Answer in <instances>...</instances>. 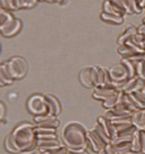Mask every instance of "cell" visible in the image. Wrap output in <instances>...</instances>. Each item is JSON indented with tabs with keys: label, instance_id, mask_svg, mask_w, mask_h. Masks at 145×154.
Instances as JSON below:
<instances>
[{
	"label": "cell",
	"instance_id": "cell-15",
	"mask_svg": "<svg viewBox=\"0 0 145 154\" xmlns=\"http://www.w3.org/2000/svg\"><path fill=\"white\" fill-rule=\"evenodd\" d=\"M15 82V79L11 77L8 69L6 67V63H2L0 66V85L6 86V85H11Z\"/></svg>",
	"mask_w": 145,
	"mask_h": 154
},
{
	"label": "cell",
	"instance_id": "cell-40",
	"mask_svg": "<svg viewBox=\"0 0 145 154\" xmlns=\"http://www.w3.org/2000/svg\"><path fill=\"white\" fill-rule=\"evenodd\" d=\"M128 154H143V153H138V152H129Z\"/></svg>",
	"mask_w": 145,
	"mask_h": 154
},
{
	"label": "cell",
	"instance_id": "cell-11",
	"mask_svg": "<svg viewBox=\"0 0 145 154\" xmlns=\"http://www.w3.org/2000/svg\"><path fill=\"white\" fill-rule=\"evenodd\" d=\"M145 85V78L140 76H135L133 78H129L127 83L125 84V86L122 88V92H125L127 94H131L133 92H138L143 91Z\"/></svg>",
	"mask_w": 145,
	"mask_h": 154
},
{
	"label": "cell",
	"instance_id": "cell-13",
	"mask_svg": "<svg viewBox=\"0 0 145 154\" xmlns=\"http://www.w3.org/2000/svg\"><path fill=\"white\" fill-rule=\"evenodd\" d=\"M131 115H133V112H131V111L120 110V109L113 108V109L106 110L104 117H106V119H109L110 121H116V120H119V119H122V118L131 117Z\"/></svg>",
	"mask_w": 145,
	"mask_h": 154
},
{
	"label": "cell",
	"instance_id": "cell-31",
	"mask_svg": "<svg viewBox=\"0 0 145 154\" xmlns=\"http://www.w3.org/2000/svg\"><path fill=\"white\" fill-rule=\"evenodd\" d=\"M110 1H111V4L113 5V7L116 8V10L120 16H125L127 14V10H126L125 6H124L121 0H110Z\"/></svg>",
	"mask_w": 145,
	"mask_h": 154
},
{
	"label": "cell",
	"instance_id": "cell-30",
	"mask_svg": "<svg viewBox=\"0 0 145 154\" xmlns=\"http://www.w3.org/2000/svg\"><path fill=\"white\" fill-rule=\"evenodd\" d=\"M94 68H95V70H97V82H99V85L106 84V68L101 67V66H94Z\"/></svg>",
	"mask_w": 145,
	"mask_h": 154
},
{
	"label": "cell",
	"instance_id": "cell-2",
	"mask_svg": "<svg viewBox=\"0 0 145 154\" xmlns=\"http://www.w3.org/2000/svg\"><path fill=\"white\" fill-rule=\"evenodd\" d=\"M10 135L16 149L20 151V153L33 152L38 149V144H36L38 137L35 133V125L23 122L16 126Z\"/></svg>",
	"mask_w": 145,
	"mask_h": 154
},
{
	"label": "cell",
	"instance_id": "cell-26",
	"mask_svg": "<svg viewBox=\"0 0 145 154\" xmlns=\"http://www.w3.org/2000/svg\"><path fill=\"white\" fill-rule=\"evenodd\" d=\"M44 154H68L69 153V149L65 144H61L56 147H51V149H47L41 151Z\"/></svg>",
	"mask_w": 145,
	"mask_h": 154
},
{
	"label": "cell",
	"instance_id": "cell-34",
	"mask_svg": "<svg viewBox=\"0 0 145 154\" xmlns=\"http://www.w3.org/2000/svg\"><path fill=\"white\" fill-rule=\"evenodd\" d=\"M40 0H20V9H29L33 8Z\"/></svg>",
	"mask_w": 145,
	"mask_h": 154
},
{
	"label": "cell",
	"instance_id": "cell-19",
	"mask_svg": "<svg viewBox=\"0 0 145 154\" xmlns=\"http://www.w3.org/2000/svg\"><path fill=\"white\" fill-rule=\"evenodd\" d=\"M97 122L103 127V129L106 130V134L111 137V140L116 137V131H115V128H113V125H112V121L106 119V117H99Z\"/></svg>",
	"mask_w": 145,
	"mask_h": 154
},
{
	"label": "cell",
	"instance_id": "cell-27",
	"mask_svg": "<svg viewBox=\"0 0 145 154\" xmlns=\"http://www.w3.org/2000/svg\"><path fill=\"white\" fill-rule=\"evenodd\" d=\"M121 63L124 65L127 69V72L129 74V77L133 78V77L136 76V63L133 61L131 59H122L121 60Z\"/></svg>",
	"mask_w": 145,
	"mask_h": 154
},
{
	"label": "cell",
	"instance_id": "cell-18",
	"mask_svg": "<svg viewBox=\"0 0 145 154\" xmlns=\"http://www.w3.org/2000/svg\"><path fill=\"white\" fill-rule=\"evenodd\" d=\"M138 32V29H136L135 26H133V25H129L127 29L124 31V33L121 34L120 36L118 38V40H117V43H118V45H121V44H125L128 40H131V38H133V35L134 34H136Z\"/></svg>",
	"mask_w": 145,
	"mask_h": 154
},
{
	"label": "cell",
	"instance_id": "cell-1",
	"mask_svg": "<svg viewBox=\"0 0 145 154\" xmlns=\"http://www.w3.org/2000/svg\"><path fill=\"white\" fill-rule=\"evenodd\" d=\"M87 135L88 130L84 125L77 121H72L63 127L61 138L70 152H79L87 149Z\"/></svg>",
	"mask_w": 145,
	"mask_h": 154
},
{
	"label": "cell",
	"instance_id": "cell-6",
	"mask_svg": "<svg viewBox=\"0 0 145 154\" xmlns=\"http://www.w3.org/2000/svg\"><path fill=\"white\" fill-rule=\"evenodd\" d=\"M119 90H117V87L113 84H102L97 85L95 88H93V99H95L97 101H106L109 97L116 95Z\"/></svg>",
	"mask_w": 145,
	"mask_h": 154
},
{
	"label": "cell",
	"instance_id": "cell-41",
	"mask_svg": "<svg viewBox=\"0 0 145 154\" xmlns=\"http://www.w3.org/2000/svg\"><path fill=\"white\" fill-rule=\"evenodd\" d=\"M143 24L145 25V17H144V18H143Z\"/></svg>",
	"mask_w": 145,
	"mask_h": 154
},
{
	"label": "cell",
	"instance_id": "cell-42",
	"mask_svg": "<svg viewBox=\"0 0 145 154\" xmlns=\"http://www.w3.org/2000/svg\"><path fill=\"white\" fill-rule=\"evenodd\" d=\"M40 1H43V0H40Z\"/></svg>",
	"mask_w": 145,
	"mask_h": 154
},
{
	"label": "cell",
	"instance_id": "cell-20",
	"mask_svg": "<svg viewBox=\"0 0 145 154\" xmlns=\"http://www.w3.org/2000/svg\"><path fill=\"white\" fill-rule=\"evenodd\" d=\"M131 97V100L134 101L135 106L138 109H145V93H143L142 91L138 92H133L129 94Z\"/></svg>",
	"mask_w": 145,
	"mask_h": 154
},
{
	"label": "cell",
	"instance_id": "cell-16",
	"mask_svg": "<svg viewBox=\"0 0 145 154\" xmlns=\"http://www.w3.org/2000/svg\"><path fill=\"white\" fill-rule=\"evenodd\" d=\"M121 1L127 10V14H134V13L140 14L143 11V8L140 7L138 0H121Z\"/></svg>",
	"mask_w": 145,
	"mask_h": 154
},
{
	"label": "cell",
	"instance_id": "cell-10",
	"mask_svg": "<svg viewBox=\"0 0 145 154\" xmlns=\"http://www.w3.org/2000/svg\"><path fill=\"white\" fill-rule=\"evenodd\" d=\"M109 74L111 76L112 83H121V82H126L128 81L131 77H129V74L127 72L126 67L122 65V63H118V65H115L112 66L111 68H109Z\"/></svg>",
	"mask_w": 145,
	"mask_h": 154
},
{
	"label": "cell",
	"instance_id": "cell-38",
	"mask_svg": "<svg viewBox=\"0 0 145 154\" xmlns=\"http://www.w3.org/2000/svg\"><path fill=\"white\" fill-rule=\"evenodd\" d=\"M43 1H47V2H59V1H63V0H43Z\"/></svg>",
	"mask_w": 145,
	"mask_h": 154
},
{
	"label": "cell",
	"instance_id": "cell-39",
	"mask_svg": "<svg viewBox=\"0 0 145 154\" xmlns=\"http://www.w3.org/2000/svg\"><path fill=\"white\" fill-rule=\"evenodd\" d=\"M97 154H109V153H108V152L106 151V149H102L101 151H100V152H99Z\"/></svg>",
	"mask_w": 145,
	"mask_h": 154
},
{
	"label": "cell",
	"instance_id": "cell-37",
	"mask_svg": "<svg viewBox=\"0 0 145 154\" xmlns=\"http://www.w3.org/2000/svg\"><path fill=\"white\" fill-rule=\"evenodd\" d=\"M24 154H44V153L39 151V149H36V151H33V152H25Z\"/></svg>",
	"mask_w": 145,
	"mask_h": 154
},
{
	"label": "cell",
	"instance_id": "cell-3",
	"mask_svg": "<svg viewBox=\"0 0 145 154\" xmlns=\"http://www.w3.org/2000/svg\"><path fill=\"white\" fill-rule=\"evenodd\" d=\"M6 67L15 81L24 78L27 74V61L22 57H13L8 61H5Z\"/></svg>",
	"mask_w": 145,
	"mask_h": 154
},
{
	"label": "cell",
	"instance_id": "cell-4",
	"mask_svg": "<svg viewBox=\"0 0 145 154\" xmlns=\"http://www.w3.org/2000/svg\"><path fill=\"white\" fill-rule=\"evenodd\" d=\"M27 110L33 116L50 115L45 97L41 94H34L29 97L27 101Z\"/></svg>",
	"mask_w": 145,
	"mask_h": 154
},
{
	"label": "cell",
	"instance_id": "cell-36",
	"mask_svg": "<svg viewBox=\"0 0 145 154\" xmlns=\"http://www.w3.org/2000/svg\"><path fill=\"white\" fill-rule=\"evenodd\" d=\"M5 117H6V106L4 102L0 103V119L1 121L5 120Z\"/></svg>",
	"mask_w": 145,
	"mask_h": 154
},
{
	"label": "cell",
	"instance_id": "cell-8",
	"mask_svg": "<svg viewBox=\"0 0 145 154\" xmlns=\"http://www.w3.org/2000/svg\"><path fill=\"white\" fill-rule=\"evenodd\" d=\"M106 144L103 142L101 137L94 131L93 129L88 130V135H87V149L93 153H99L102 149H104Z\"/></svg>",
	"mask_w": 145,
	"mask_h": 154
},
{
	"label": "cell",
	"instance_id": "cell-32",
	"mask_svg": "<svg viewBox=\"0 0 145 154\" xmlns=\"http://www.w3.org/2000/svg\"><path fill=\"white\" fill-rule=\"evenodd\" d=\"M102 10L104 11V13H108V14H118V11L116 10V8L113 7V5L111 4V1L110 0H104L103 1V5H102Z\"/></svg>",
	"mask_w": 145,
	"mask_h": 154
},
{
	"label": "cell",
	"instance_id": "cell-25",
	"mask_svg": "<svg viewBox=\"0 0 145 154\" xmlns=\"http://www.w3.org/2000/svg\"><path fill=\"white\" fill-rule=\"evenodd\" d=\"M119 100H120V92H118L116 95L111 96V97H109L108 100L102 102V106H103V108L106 109V110L113 109V108L119 103Z\"/></svg>",
	"mask_w": 145,
	"mask_h": 154
},
{
	"label": "cell",
	"instance_id": "cell-28",
	"mask_svg": "<svg viewBox=\"0 0 145 154\" xmlns=\"http://www.w3.org/2000/svg\"><path fill=\"white\" fill-rule=\"evenodd\" d=\"M4 145H5V149L7 152H9V153H20V151L16 149V146H15L14 142H13V138H11V135H7L5 138V142H4Z\"/></svg>",
	"mask_w": 145,
	"mask_h": 154
},
{
	"label": "cell",
	"instance_id": "cell-24",
	"mask_svg": "<svg viewBox=\"0 0 145 154\" xmlns=\"http://www.w3.org/2000/svg\"><path fill=\"white\" fill-rule=\"evenodd\" d=\"M92 129L94 130V131H95V133H97V134L99 135L100 137H101L102 140H103V142H104L106 145L111 143V137H110L109 135L106 134V131L103 129V127H102V126L100 125L99 122H97V124L94 125V127H93Z\"/></svg>",
	"mask_w": 145,
	"mask_h": 154
},
{
	"label": "cell",
	"instance_id": "cell-12",
	"mask_svg": "<svg viewBox=\"0 0 145 154\" xmlns=\"http://www.w3.org/2000/svg\"><path fill=\"white\" fill-rule=\"evenodd\" d=\"M44 97H45V101H47V104H48L49 113L51 116H54V117L60 115V112H61V103L58 100V97L52 95V94H45Z\"/></svg>",
	"mask_w": 145,
	"mask_h": 154
},
{
	"label": "cell",
	"instance_id": "cell-35",
	"mask_svg": "<svg viewBox=\"0 0 145 154\" xmlns=\"http://www.w3.org/2000/svg\"><path fill=\"white\" fill-rule=\"evenodd\" d=\"M140 130V153L145 154V130Z\"/></svg>",
	"mask_w": 145,
	"mask_h": 154
},
{
	"label": "cell",
	"instance_id": "cell-7",
	"mask_svg": "<svg viewBox=\"0 0 145 154\" xmlns=\"http://www.w3.org/2000/svg\"><path fill=\"white\" fill-rule=\"evenodd\" d=\"M117 52L120 54L122 59H131V58L138 56V54H145V50L137 47L131 40H128L125 44L118 45Z\"/></svg>",
	"mask_w": 145,
	"mask_h": 154
},
{
	"label": "cell",
	"instance_id": "cell-29",
	"mask_svg": "<svg viewBox=\"0 0 145 154\" xmlns=\"http://www.w3.org/2000/svg\"><path fill=\"white\" fill-rule=\"evenodd\" d=\"M14 18L15 17L13 16V14L10 13L9 10L1 8V10H0V26L7 24L8 22H10L11 19H14Z\"/></svg>",
	"mask_w": 145,
	"mask_h": 154
},
{
	"label": "cell",
	"instance_id": "cell-9",
	"mask_svg": "<svg viewBox=\"0 0 145 154\" xmlns=\"http://www.w3.org/2000/svg\"><path fill=\"white\" fill-rule=\"evenodd\" d=\"M20 29H22V22L20 19L15 17L7 24L0 26V33L4 38H13L16 34H18Z\"/></svg>",
	"mask_w": 145,
	"mask_h": 154
},
{
	"label": "cell",
	"instance_id": "cell-21",
	"mask_svg": "<svg viewBox=\"0 0 145 154\" xmlns=\"http://www.w3.org/2000/svg\"><path fill=\"white\" fill-rule=\"evenodd\" d=\"M36 144H38V149L39 151H43V149L59 146V145L63 144V143H60L58 140H38Z\"/></svg>",
	"mask_w": 145,
	"mask_h": 154
},
{
	"label": "cell",
	"instance_id": "cell-5",
	"mask_svg": "<svg viewBox=\"0 0 145 154\" xmlns=\"http://www.w3.org/2000/svg\"><path fill=\"white\" fill-rule=\"evenodd\" d=\"M79 82L84 87L86 88H95V87L99 85V82H97V74L94 66L91 67V66H86L81 69L79 72Z\"/></svg>",
	"mask_w": 145,
	"mask_h": 154
},
{
	"label": "cell",
	"instance_id": "cell-17",
	"mask_svg": "<svg viewBox=\"0 0 145 154\" xmlns=\"http://www.w3.org/2000/svg\"><path fill=\"white\" fill-rule=\"evenodd\" d=\"M101 19L103 22L112 25H120L124 23V16H120V15L117 14H108V13H104V11H102Z\"/></svg>",
	"mask_w": 145,
	"mask_h": 154
},
{
	"label": "cell",
	"instance_id": "cell-22",
	"mask_svg": "<svg viewBox=\"0 0 145 154\" xmlns=\"http://www.w3.org/2000/svg\"><path fill=\"white\" fill-rule=\"evenodd\" d=\"M35 126L36 127H44V128H54V129H57L59 126H60V121H59V119L57 117L51 116L47 120L39 122V124H35Z\"/></svg>",
	"mask_w": 145,
	"mask_h": 154
},
{
	"label": "cell",
	"instance_id": "cell-14",
	"mask_svg": "<svg viewBox=\"0 0 145 154\" xmlns=\"http://www.w3.org/2000/svg\"><path fill=\"white\" fill-rule=\"evenodd\" d=\"M131 120L133 124L137 127V129L145 130V109H140L133 112Z\"/></svg>",
	"mask_w": 145,
	"mask_h": 154
},
{
	"label": "cell",
	"instance_id": "cell-33",
	"mask_svg": "<svg viewBox=\"0 0 145 154\" xmlns=\"http://www.w3.org/2000/svg\"><path fill=\"white\" fill-rule=\"evenodd\" d=\"M133 145V152H138L140 153V130L137 129L135 134H134V138L131 142Z\"/></svg>",
	"mask_w": 145,
	"mask_h": 154
},
{
	"label": "cell",
	"instance_id": "cell-23",
	"mask_svg": "<svg viewBox=\"0 0 145 154\" xmlns=\"http://www.w3.org/2000/svg\"><path fill=\"white\" fill-rule=\"evenodd\" d=\"M0 2L4 9H7L9 11L20 9V0H0Z\"/></svg>",
	"mask_w": 145,
	"mask_h": 154
}]
</instances>
